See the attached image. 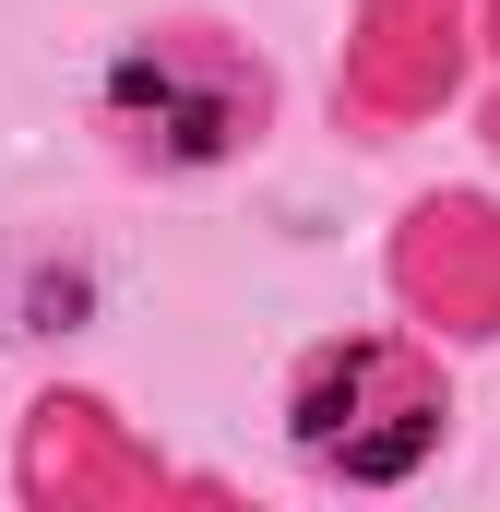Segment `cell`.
<instances>
[{
	"label": "cell",
	"mask_w": 500,
	"mask_h": 512,
	"mask_svg": "<svg viewBox=\"0 0 500 512\" xmlns=\"http://www.w3.org/2000/svg\"><path fill=\"white\" fill-rule=\"evenodd\" d=\"M298 453L322 465V477H358V489H393V477H417L429 465V441H441V382L405 358V346H334V358H310V382H298Z\"/></svg>",
	"instance_id": "6da1fadb"
},
{
	"label": "cell",
	"mask_w": 500,
	"mask_h": 512,
	"mask_svg": "<svg viewBox=\"0 0 500 512\" xmlns=\"http://www.w3.org/2000/svg\"><path fill=\"white\" fill-rule=\"evenodd\" d=\"M108 108H120L131 143H155V155H179V167H203V155H227L262 108V84H250L227 48H203V36H143L108 60Z\"/></svg>",
	"instance_id": "7a4b0ae2"
}]
</instances>
